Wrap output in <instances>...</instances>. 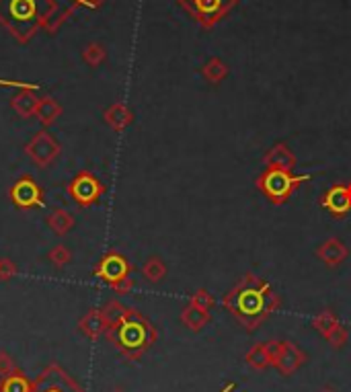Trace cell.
Segmentation results:
<instances>
[{
	"instance_id": "cell-1",
	"label": "cell",
	"mask_w": 351,
	"mask_h": 392,
	"mask_svg": "<svg viewBox=\"0 0 351 392\" xmlns=\"http://www.w3.org/2000/svg\"><path fill=\"white\" fill-rule=\"evenodd\" d=\"M226 312L249 333L257 331L265 320L279 310V294L255 273H245L238 284L222 298Z\"/></svg>"
},
{
	"instance_id": "cell-2",
	"label": "cell",
	"mask_w": 351,
	"mask_h": 392,
	"mask_svg": "<svg viewBox=\"0 0 351 392\" xmlns=\"http://www.w3.org/2000/svg\"><path fill=\"white\" fill-rule=\"evenodd\" d=\"M105 339L126 359L138 361L148 349L158 341V331L138 308L128 306L124 316L107 327Z\"/></svg>"
},
{
	"instance_id": "cell-3",
	"label": "cell",
	"mask_w": 351,
	"mask_h": 392,
	"mask_svg": "<svg viewBox=\"0 0 351 392\" xmlns=\"http://www.w3.org/2000/svg\"><path fill=\"white\" fill-rule=\"evenodd\" d=\"M310 179H312L310 174H294L292 171H284V169H265L257 177L255 187L263 193L269 204L284 206L294 195V191Z\"/></svg>"
},
{
	"instance_id": "cell-4",
	"label": "cell",
	"mask_w": 351,
	"mask_h": 392,
	"mask_svg": "<svg viewBox=\"0 0 351 392\" xmlns=\"http://www.w3.org/2000/svg\"><path fill=\"white\" fill-rule=\"evenodd\" d=\"M177 2L204 29H214L238 4V0H177Z\"/></svg>"
},
{
	"instance_id": "cell-5",
	"label": "cell",
	"mask_w": 351,
	"mask_h": 392,
	"mask_svg": "<svg viewBox=\"0 0 351 392\" xmlns=\"http://www.w3.org/2000/svg\"><path fill=\"white\" fill-rule=\"evenodd\" d=\"M66 193L79 208H90L99 204V199L105 195V185L97 179V174H92L90 171H81L74 174L72 181H68Z\"/></svg>"
},
{
	"instance_id": "cell-6",
	"label": "cell",
	"mask_w": 351,
	"mask_h": 392,
	"mask_svg": "<svg viewBox=\"0 0 351 392\" xmlns=\"http://www.w3.org/2000/svg\"><path fill=\"white\" fill-rule=\"evenodd\" d=\"M8 199L15 208L27 212L45 206V193L42 185L31 174H21L8 189Z\"/></svg>"
},
{
	"instance_id": "cell-7",
	"label": "cell",
	"mask_w": 351,
	"mask_h": 392,
	"mask_svg": "<svg viewBox=\"0 0 351 392\" xmlns=\"http://www.w3.org/2000/svg\"><path fill=\"white\" fill-rule=\"evenodd\" d=\"M132 271H133L132 263L128 261L120 251L109 249V251L99 259V263L95 265L92 275H95L97 279H101L103 284H107V286L113 290L120 281L128 279Z\"/></svg>"
},
{
	"instance_id": "cell-8",
	"label": "cell",
	"mask_w": 351,
	"mask_h": 392,
	"mask_svg": "<svg viewBox=\"0 0 351 392\" xmlns=\"http://www.w3.org/2000/svg\"><path fill=\"white\" fill-rule=\"evenodd\" d=\"M33 392H87L60 364L51 361L33 380Z\"/></svg>"
},
{
	"instance_id": "cell-9",
	"label": "cell",
	"mask_w": 351,
	"mask_h": 392,
	"mask_svg": "<svg viewBox=\"0 0 351 392\" xmlns=\"http://www.w3.org/2000/svg\"><path fill=\"white\" fill-rule=\"evenodd\" d=\"M60 152H62V146L47 130H40L25 144V154L38 169L49 167L60 156Z\"/></svg>"
},
{
	"instance_id": "cell-10",
	"label": "cell",
	"mask_w": 351,
	"mask_h": 392,
	"mask_svg": "<svg viewBox=\"0 0 351 392\" xmlns=\"http://www.w3.org/2000/svg\"><path fill=\"white\" fill-rule=\"evenodd\" d=\"M320 208L329 212L333 218L341 220L351 214V181L331 185L318 199Z\"/></svg>"
},
{
	"instance_id": "cell-11",
	"label": "cell",
	"mask_w": 351,
	"mask_h": 392,
	"mask_svg": "<svg viewBox=\"0 0 351 392\" xmlns=\"http://www.w3.org/2000/svg\"><path fill=\"white\" fill-rule=\"evenodd\" d=\"M308 355L304 349H300L294 341H284V351L281 355L273 361L271 368H275L281 376H292L296 374L304 364H307Z\"/></svg>"
},
{
	"instance_id": "cell-12",
	"label": "cell",
	"mask_w": 351,
	"mask_h": 392,
	"mask_svg": "<svg viewBox=\"0 0 351 392\" xmlns=\"http://www.w3.org/2000/svg\"><path fill=\"white\" fill-rule=\"evenodd\" d=\"M316 257L325 263L327 267L333 269V267H339L341 263L350 257V251H348V247H345L343 240H339L337 236H331V238H327V240L316 249Z\"/></svg>"
},
{
	"instance_id": "cell-13",
	"label": "cell",
	"mask_w": 351,
	"mask_h": 392,
	"mask_svg": "<svg viewBox=\"0 0 351 392\" xmlns=\"http://www.w3.org/2000/svg\"><path fill=\"white\" fill-rule=\"evenodd\" d=\"M263 165L265 169L292 171L296 167V154L290 150V146H286L284 142H277L263 154Z\"/></svg>"
},
{
	"instance_id": "cell-14",
	"label": "cell",
	"mask_w": 351,
	"mask_h": 392,
	"mask_svg": "<svg viewBox=\"0 0 351 392\" xmlns=\"http://www.w3.org/2000/svg\"><path fill=\"white\" fill-rule=\"evenodd\" d=\"M38 88H19L13 99H10V109L21 117V120H29V117H35V111H38V105H40V99L35 95Z\"/></svg>"
},
{
	"instance_id": "cell-15",
	"label": "cell",
	"mask_w": 351,
	"mask_h": 392,
	"mask_svg": "<svg viewBox=\"0 0 351 392\" xmlns=\"http://www.w3.org/2000/svg\"><path fill=\"white\" fill-rule=\"evenodd\" d=\"M103 120H105V124L113 131H124L126 128L132 126L133 113L126 103L117 101V103H113V105H109V107L105 109Z\"/></svg>"
},
{
	"instance_id": "cell-16",
	"label": "cell",
	"mask_w": 351,
	"mask_h": 392,
	"mask_svg": "<svg viewBox=\"0 0 351 392\" xmlns=\"http://www.w3.org/2000/svg\"><path fill=\"white\" fill-rule=\"evenodd\" d=\"M79 331L90 339V341H99L105 331H107V322L101 314V308H90L87 314L79 320Z\"/></svg>"
},
{
	"instance_id": "cell-17",
	"label": "cell",
	"mask_w": 351,
	"mask_h": 392,
	"mask_svg": "<svg viewBox=\"0 0 351 392\" xmlns=\"http://www.w3.org/2000/svg\"><path fill=\"white\" fill-rule=\"evenodd\" d=\"M181 322L189 329V331H193V333H197V331H202L210 320H212V314H210V310H206V308H199V306L195 304H187L183 310H181Z\"/></svg>"
},
{
	"instance_id": "cell-18",
	"label": "cell",
	"mask_w": 351,
	"mask_h": 392,
	"mask_svg": "<svg viewBox=\"0 0 351 392\" xmlns=\"http://www.w3.org/2000/svg\"><path fill=\"white\" fill-rule=\"evenodd\" d=\"M45 222H47L49 230H51L56 236H66V234L74 228V224H76L74 216H72L68 210H64V208H54V210L47 214Z\"/></svg>"
},
{
	"instance_id": "cell-19",
	"label": "cell",
	"mask_w": 351,
	"mask_h": 392,
	"mask_svg": "<svg viewBox=\"0 0 351 392\" xmlns=\"http://www.w3.org/2000/svg\"><path fill=\"white\" fill-rule=\"evenodd\" d=\"M60 115H62V105H60L54 97H42V99H40L35 117H38V122H40L44 128L54 126Z\"/></svg>"
},
{
	"instance_id": "cell-20",
	"label": "cell",
	"mask_w": 351,
	"mask_h": 392,
	"mask_svg": "<svg viewBox=\"0 0 351 392\" xmlns=\"http://www.w3.org/2000/svg\"><path fill=\"white\" fill-rule=\"evenodd\" d=\"M0 392H33V380L23 370H17L0 378Z\"/></svg>"
},
{
	"instance_id": "cell-21",
	"label": "cell",
	"mask_w": 351,
	"mask_h": 392,
	"mask_svg": "<svg viewBox=\"0 0 351 392\" xmlns=\"http://www.w3.org/2000/svg\"><path fill=\"white\" fill-rule=\"evenodd\" d=\"M230 74V68L224 60L220 58H210L204 68H202V76L210 83V85H220L222 81H226V76Z\"/></svg>"
},
{
	"instance_id": "cell-22",
	"label": "cell",
	"mask_w": 351,
	"mask_h": 392,
	"mask_svg": "<svg viewBox=\"0 0 351 392\" xmlns=\"http://www.w3.org/2000/svg\"><path fill=\"white\" fill-rule=\"evenodd\" d=\"M337 325H339V318H337V314H335L331 308H325L323 312H318V314L312 318L314 331H316L318 335H323V337H327Z\"/></svg>"
},
{
	"instance_id": "cell-23",
	"label": "cell",
	"mask_w": 351,
	"mask_h": 392,
	"mask_svg": "<svg viewBox=\"0 0 351 392\" xmlns=\"http://www.w3.org/2000/svg\"><path fill=\"white\" fill-rule=\"evenodd\" d=\"M142 275L150 281V284H158L165 279L167 275V265L161 257H148L142 265Z\"/></svg>"
},
{
	"instance_id": "cell-24",
	"label": "cell",
	"mask_w": 351,
	"mask_h": 392,
	"mask_svg": "<svg viewBox=\"0 0 351 392\" xmlns=\"http://www.w3.org/2000/svg\"><path fill=\"white\" fill-rule=\"evenodd\" d=\"M245 361H247L249 368H253V370H257V372H263V370H267V368L271 366L263 343H255L253 348L249 349V351L245 353Z\"/></svg>"
},
{
	"instance_id": "cell-25",
	"label": "cell",
	"mask_w": 351,
	"mask_h": 392,
	"mask_svg": "<svg viewBox=\"0 0 351 392\" xmlns=\"http://www.w3.org/2000/svg\"><path fill=\"white\" fill-rule=\"evenodd\" d=\"M47 259H49V263H51L56 269H64L68 263L72 261V251H70L66 245H56V247L49 249Z\"/></svg>"
},
{
	"instance_id": "cell-26",
	"label": "cell",
	"mask_w": 351,
	"mask_h": 392,
	"mask_svg": "<svg viewBox=\"0 0 351 392\" xmlns=\"http://www.w3.org/2000/svg\"><path fill=\"white\" fill-rule=\"evenodd\" d=\"M126 308H128V306H124L122 302H120V300H115V298L107 300L105 304L101 306V314H103V318H105L107 327H109V325H113L115 320H120V318L124 316Z\"/></svg>"
},
{
	"instance_id": "cell-27",
	"label": "cell",
	"mask_w": 351,
	"mask_h": 392,
	"mask_svg": "<svg viewBox=\"0 0 351 392\" xmlns=\"http://www.w3.org/2000/svg\"><path fill=\"white\" fill-rule=\"evenodd\" d=\"M107 58V49L101 44H88L85 49H83V60L87 62L90 68H97L105 62Z\"/></svg>"
},
{
	"instance_id": "cell-28",
	"label": "cell",
	"mask_w": 351,
	"mask_h": 392,
	"mask_svg": "<svg viewBox=\"0 0 351 392\" xmlns=\"http://www.w3.org/2000/svg\"><path fill=\"white\" fill-rule=\"evenodd\" d=\"M325 339H327V343L333 349H343L345 348V343H348V339H350V331H348V327H343V325L339 322Z\"/></svg>"
},
{
	"instance_id": "cell-29",
	"label": "cell",
	"mask_w": 351,
	"mask_h": 392,
	"mask_svg": "<svg viewBox=\"0 0 351 392\" xmlns=\"http://www.w3.org/2000/svg\"><path fill=\"white\" fill-rule=\"evenodd\" d=\"M189 304H195V306H199V308L212 310V306L216 304V300H214V296H212L208 290L199 288V290H195V292H193V296H191Z\"/></svg>"
},
{
	"instance_id": "cell-30",
	"label": "cell",
	"mask_w": 351,
	"mask_h": 392,
	"mask_svg": "<svg viewBox=\"0 0 351 392\" xmlns=\"http://www.w3.org/2000/svg\"><path fill=\"white\" fill-rule=\"evenodd\" d=\"M17 275V263L8 257H0V281H10Z\"/></svg>"
},
{
	"instance_id": "cell-31",
	"label": "cell",
	"mask_w": 351,
	"mask_h": 392,
	"mask_svg": "<svg viewBox=\"0 0 351 392\" xmlns=\"http://www.w3.org/2000/svg\"><path fill=\"white\" fill-rule=\"evenodd\" d=\"M17 370H19V366H17V361L13 359V355L6 353V351H0V378L13 374V372H17Z\"/></svg>"
},
{
	"instance_id": "cell-32",
	"label": "cell",
	"mask_w": 351,
	"mask_h": 392,
	"mask_svg": "<svg viewBox=\"0 0 351 392\" xmlns=\"http://www.w3.org/2000/svg\"><path fill=\"white\" fill-rule=\"evenodd\" d=\"M265 351H267V355H269V361H271V366H273V361L281 355V351H284V341H279V339H269L267 343H263Z\"/></svg>"
},
{
	"instance_id": "cell-33",
	"label": "cell",
	"mask_w": 351,
	"mask_h": 392,
	"mask_svg": "<svg viewBox=\"0 0 351 392\" xmlns=\"http://www.w3.org/2000/svg\"><path fill=\"white\" fill-rule=\"evenodd\" d=\"M133 288V279L132 277H128V279H124V281H120L115 288H113V292L115 294H120V296H124V294H130Z\"/></svg>"
},
{
	"instance_id": "cell-34",
	"label": "cell",
	"mask_w": 351,
	"mask_h": 392,
	"mask_svg": "<svg viewBox=\"0 0 351 392\" xmlns=\"http://www.w3.org/2000/svg\"><path fill=\"white\" fill-rule=\"evenodd\" d=\"M234 389H236V384H234V382H228V384H226V386H224V389H222L220 392H232Z\"/></svg>"
},
{
	"instance_id": "cell-35",
	"label": "cell",
	"mask_w": 351,
	"mask_h": 392,
	"mask_svg": "<svg viewBox=\"0 0 351 392\" xmlns=\"http://www.w3.org/2000/svg\"><path fill=\"white\" fill-rule=\"evenodd\" d=\"M318 392H337V391H335V389H331V386H323V389H320Z\"/></svg>"
},
{
	"instance_id": "cell-36",
	"label": "cell",
	"mask_w": 351,
	"mask_h": 392,
	"mask_svg": "<svg viewBox=\"0 0 351 392\" xmlns=\"http://www.w3.org/2000/svg\"><path fill=\"white\" fill-rule=\"evenodd\" d=\"M111 392H126V391H124V389H120V386H117V389H113V391H111Z\"/></svg>"
}]
</instances>
